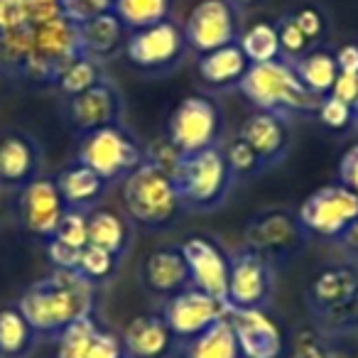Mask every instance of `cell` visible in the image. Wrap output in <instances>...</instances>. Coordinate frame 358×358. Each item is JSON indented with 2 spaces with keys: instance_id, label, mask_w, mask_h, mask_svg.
Listing matches in <instances>:
<instances>
[{
  "instance_id": "4",
  "label": "cell",
  "mask_w": 358,
  "mask_h": 358,
  "mask_svg": "<svg viewBox=\"0 0 358 358\" xmlns=\"http://www.w3.org/2000/svg\"><path fill=\"white\" fill-rule=\"evenodd\" d=\"M231 182H234V174L219 145L182 155V162L174 172V185H177L182 206H189V209L206 211L219 206L229 194Z\"/></svg>"
},
{
  "instance_id": "14",
  "label": "cell",
  "mask_w": 358,
  "mask_h": 358,
  "mask_svg": "<svg viewBox=\"0 0 358 358\" xmlns=\"http://www.w3.org/2000/svg\"><path fill=\"white\" fill-rule=\"evenodd\" d=\"M179 248L185 253L187 268H189L192 287L226 302L231 258L221 250V245L209 236H189Z\"/></svg>"
},
{
  "instance_id": "27",
  "label": "cell",
  "mask_w": 358,
  "mask_h": 358,
  "mask_svg": "<svg viewBox=\"0 0 358 358\" xmlns=\"http://www.w3.org/2000/svg\"><path fill=\"white\" fill-rule=\"evenodd\" d=\"M37 334L17 307L0 309V358H27L37 343Z\"/></svg>"
},
{
  "instance_id": "34",
  "label": "cell",
  "mask_w": 358,
  "mask_h": 358,
  "mask_svg": "<svg viewBox=\"0 0 358 358\" xmlns=\"http://www.w3.org/2000/svg\"><path fill=\"white\" fill-rule=\"evenodd\" d=\"M312 322L314 329H319L324 336H341V334L358 331V294H353L348 302H343L331 312L312 317Z\"/></svg>"
},
{
  "instance_id": "12",
  "label": "cell",
  "mask_w": 358,
  "mask_h": 358,
  "mask_svg": "<svg viewBox=\"0 0 358 358\" xmlns=\"http://www.w3.org/2000/svg\"><path fill=\"white\" fill-rule=\"evenodd\" d=\"M275 292V268L248 248L231 255L229 294L231 309H265Z\"/></svg>"
},
{
  "instance_id": "17",
  "label": "cell",
  "mask_w": 358,
  "mask_h": 358,
  "mask_svg": "<svg viewBox=\"0 0 358 358\" xmlns=\"http://www.w3.org/2000/svg\"><path fill=\"white\" fill-rule=\"evenodd\" d=\"M120 113H123V101H120L115 86L108 81H101L94 89L66 101V118H69L71 128L81 135L108 128V125H118Z\"/></svg>"
},
{
  "instance_id": "44",
  "label": "cell",
  "mask_w": 358,
  "mask_h": 358,
  "mask_svg": "<svg viewBox=\"0 0 358 358\" xmlns=\"http://www.w3.org/2000/svg\"><path fill=\"white\" fill-rule=\"evenodd\" d=\"M47 255H50V263L55 265V270H76L81 250L71 248V245L62 243L57 238H50L47 241Z\"/></svg>"
},
{
  "instance_id": "26",
  "label": "cell",
  "mask_w": 358,
  "mask_h": 358,
  "mask_svg": "<svg viewBox=\"0 0 358 358\" xmlns=\"http://www.w3.org/2000/svg\"><path fill=\"white\" fill-rule=\"evenodd\" d=\"M292 66H294L297 79L304 84V89H309L314 96L324 99V96L331 94V86L338 76V66L331 52L317 47V50L307 52L304 57L294 59Z\"/></svg>"
},
{
  "instance_id": "50",
  "label": "cell",
  "mask_w": 358,
  "mask_h": 358,
  "mask_svg": "<svg viewBox=\"0 0 358 358\" xmlns=\"http://www.w3.org/2000/svg\"><path fill=\"white\" fill-rule=\"evenodd\" d=\"M353 125H358V99H356V103H353Z\"/></svg>"
},
{
  "instance_id": "30",
  "label": "cell",
  "mask_w": 358,
  "mask_h": 358,
  "mask_svg": "<svg viewBox=\"0 0 358 358\" xmlns=\"http://www.w3.org/2000/svg\"><path fill=\"white\" fill-rule=\"evenodd\" d=\"M169 10H172V0H115L113 8L118 20L130 32L169 20Z\"/></svg>"
},
{
  "instance_id": "11",
  "label": "cell",
  "mask_w": 358,
  "mask_h": 358,
  "mask_svg": "<svg viewBox=\"0 0 358 358\" xmlns=\"http://www.w3.org/2000/svg\"><path fill=\"white\" fill-rule=\"evenodd\" d=\"M229 312L231 307L224 299H216L189 285V287L177 292L174 297L164 299L159 314L164 317L167 327L174 331V336L182 343H187L194 336H199L201 331H206L209 327H214L216 322L226 319Z\"/></svg>"
},
{
  "instance_id": "33",
  "label": "cell",
  "mask_w": 358,
  "mask_h": 358,
  "mask_svg": "<svg viewBox=\"0 0 358 358\" xmlns=\"http://www.w3.org/2000/svg\"><path fill=\"white\" fill-rule=\"evenodd\" d=\"M118 265H120L118 255L108 253V250H103V248H96V245H86V248L81 250L76 273L84 275L91 285L99 287V285L108 282V280L113 278Z\"/></svg>"
},
{
  "instance_id": "42",
  "label": "cell",
  "mask_w": 358,
  "mask_h": 358,
  "mask_svg": "<svg viewBox=\"0 0 358 358\" xmlns=\"http://www.w3.org/2000/svg\"><path fill=\"white\" fill-rule=\"evenodd\" d=\"M115 0H62V10L71 22L81 25L99 13H113Z\"/></svg>"
},
{
  "instance_id": "35",
  "label": "cell",
  "mask_w": 358,
  "mask_h": 358,
  "mask_svg": "<svg viewBox=\"0 0 358 358\" xmlns=\"http://www.w3.org/2000/svg\"><path fill=\"white\" fill-rule=\"evenodd\" d=\"M224 155H226V162H229V169H231V174H234V179H248L265 167L263 159L255 155V150L250 148L245 140H241L238 135L226 145Z\"/></svg>"
},
{
  "instance_id": "29",
  "label": "cell",
  "mask_w": 358,
  "mask_h": 358,
  "mask_svg": "<svg viewBox=\"0 0 358 358\" xmlns=\"http://www.w3.org/2000/svg\"><path fill=\"white\" fill-rule=\"evenodd\" d=\"M238 45L250 64H268V62H275L282 57V52H280L278 22H273V20L253 22V25L238 37Z\"/></svg>"
},
{
  "instance_id": "8",
  "label": "cell",
  "mask_w": 358,
  "mask_h": 358,
  "mask_svg": "<svg viewBox=\"0 0 358 358\" xmlns=\"http://www.w3.org/2000/svg\"><path fill=\"white\" fill-rule=\"evenodd\" d=\"M187 50L185 35L172 20H162L157 25L135 30L125 40V59L130 66L148 74H162L182 62V55Z\"/></svg>"
},
{
  "instance_id": "9",
  "label": "cell",
  "mask_w": 358,
  "mask_h": 358,
  "mask_svg": "<svg viewBox=\"0 0 358 358\" xmlns=\"http://www.w3.org/2000/svg\"><path fill=\"white\" fill-rule=\"evenodd\" d=\"M221 133V113L206 96L182 99L167 120V138L185 155L214 148Z\"/></svg>"
},
{
  "instance_id": "46",
  "label": "cell",
  "mask_w": 358,
  "mask_h": 358,
  "mask_svg": "<svg viewBox=\"0 0 358 358\" xmlns=\"http://www.w3.org/2000/svg\"><path fill=\"white\" fill-rule=\"evenodd\" d=\"M329 96H336L338 101L353 106L358 99V74H343V71H338V76H336V81H334L331 94Z\"/></svg>"
},
{
  "instance_id": "19",
  "label": "cell",
  "mask_w": 358,
  "mask_h": 358,
  "mask_svg": "<svg viewBox=\"0 0 358 358\" xmlns=\"http://www.w3.org/2000/svg\"><path fill=\"white\" fill-rule=\"evenodd\" d=\"M140 280H143L145 289L150 294L162 299H169L182 289H187L192 280L182 248L179 245H164V248L152 250L145 258Z\"/></svg>"
},
{
  "instance_id": "18",
  "label": "cell",
  "mask_w": 358,
  "mask_h": 358,
  "mask_svg": "<svg viewBox=\"0 0 358 358\" xmlns=\"http://www.w3.org/2000/svg\"><path fill=\"white\" fill-rule=\"evenodd\" d=\"M358 294V268L353 263H331L319 268L307 282V307L309 314L331 312L343 302Z\"/></svg>"
},
{
  "instance_id": "6",
  "label": "cell",
  "mask_w": 358,
  "mask_h": 358,
  "mask_svg": "<svg viewBox=\"0 0 358 358\" xmlns=\"http://www.w3.org/2000/svg\"><path fill=\"white\" fill-rule=\"evenodd\" d=\"M307 231L302 229L297 214L287 209H265L255 214L245 226L243 248L258 253L273 268L285 265L299 253Z\"/></svg>"
},
{
  "instance_id": "51",
  "label": "cell",
  "mask_w": 358,
  "mask_h": 358,
  "mask_svg": "<svg viewBox=\"0 0 358 358\" xmlns=\"http://www.w3.org/2000/svg\"><path fill=\"white\" fill-rule=\"evenodd\" d=\"M356 358H358V353H356Z\"/></svg>"
},
{
  "instance_id": "20",
  "label": "cell",
  "mask_w": 358,
  "mask_h": 358,
  "mask_svg": "<svg viewBox=\"0 0 358 358\" xmlns=\"http://www.w3.org/2000/svg\"><path fill=\"white\" fill-rule=\"evenodd\" d=\"M238 138L245 140L255 150V155L263 159L265 167L280 162L287 155L289 143H292L287 118L268 113V110H253L241 125Z\"/></svg>"
},
{
  "instance_id": "43",
  "label": "cell",
  "mask_w": 358,
  "mask_h": 358,
  "mask_svg": "<svg viewBox=\"0 0 358 358\" xmlns=\"http://www.w3.org/2000/svg\"><path fill=\"white\" fill-rule=\"evenodd\" d=\"M84 358H125L120 336H115L108 329H99L86 348Z\"/></svg>"
},
{
  "instance_id": "38",
  "label": "cell",
  "mask_w": 358,
  "mask_h": 358,
  "mask_svg": "<svg viewBox=\"0 0 358 358\" xmlns=\"http://www.w3.org/2000/svg\"><path fill=\"white\" fill-rule=\"evenodd\" d=\"M278 37H280V52H282V57L289 62L299 59V57H304L307 52L317 50V47L307 40V35L297 27V22H294V17L289 15V13L278 20Z\"/></svg>"
},
{
  "instance_id": "5",
  "label": "cell",
  "mask_w": 358,
  "mask_h": 358,
  "mask_svg": "<svg viewBox=\"0 0 358 358\" xmlns=\"http://www.w3.org/2000/svg\"><path fill=\"white\" fill-rule=\"evenodd\" d=\"M76 162L94 169L103 182H115L120 177L125 179L145 162V148H140L123 125H108L81 135Z\"/></svg>"
},
{
  "instance_id": "36",
  "label": "cell",
  "mask_w": 358,
  "mask_h": 358,
  "mask_svg": "<svg viewBox=\"0 0 358 358\" xmlns=\"http://www.w3.org/2000/svg\"><path fill=\"white\" fill-rule=\"evenodd\" d=\"M289 15L294 17L297 27L307 35V40L312 42L314 47H319L324 40H327L329 17H327V13H324L322 6H317V3H302V6L294 8Z\"/></svg>"
},
{
  "instance_id": "45",
  "label": "cell",
  "mask_w": 358,
  "mask_h": 358,
  "mask_svg": "<svg viewBox=\"0 0 358 358\" xmlns=\"http://www.w3.org/2000/svg\"><path fill=\"white\" fill-rule=\"evenodd\" d=\"M338 182L358 196V143H353L338 162Z\"/></svg>"
},
{
  "instance_id": "23",
  "label": "cell",
  "mask_w": 358,
  "mask_h": 358,
  "mask_svg": "<svg viewBox=\"0 0 358 358\" xmlns=\"http://www.w3.org/2000/svg\"><path fill=\"white\" fill-rule=\"evenodd\" d=\"M248 69H250V62L245 59L238 42L219 47L214 52H206L196 62L199 79L206 86H211V89H229V86L241 84V79H243Z\"/></svg>"
},
{
  "instance_id": "28",
  "label": "cell",
  "mask_w": 358,
  "mask_h": 358,
  "mask_svg": "<svg viewBox=\"0 0 358 358\" xmlns=\"http://www.w3.org/2000/svg\"><path fill=\"white\" fill-rule=\"evenodd\" d=\"M130 243V229L123 221V216H118L110 209H96L89 214V245L103 248L108 253L123 258L125 248Z\"/></svg>"
},
{
  "instance_id": "48",
  "label": "cell",
  "mask_w": 358,
  "mask_h": 358,
  "mask_svg": "<svg viewBox=\"0 0 358 358\" xmlns=\"http://www.w3.org/2000/svg\"><path fill=\"white\" fill-rule=\"evenodd\" d=\"M338 243L343 245V248L348 250V253H353V255H358V219L353 221L351 226L346 229V234L338 238Z\"/></svg>"
},
{
  "instance_id": "25",
  "label": "cell",
  "mask_w": 358,
  "mask_h": 358,
  "mask_svg": "<svg viewBox=\"0 0 358 358\" xmlns=\"http://www.w3.org/2000/svg\"><path fill=\"white\" fill-rule=\"evenodd\" d=\"M182 358H243L229 317L182 343Z\"/></svg>"
},
{
  "instance_id": "16",
  "label": "cell",
  "mask_w": 358,
  "mask_h": 358,
  "mask_svg": "<svg viewBox=\"0 0 358 358\" xmlns=\"http://www.w3.org/2000/svg\"><path fill=\"white\" fill-rule=\"evenodd\" d=\"M125 358H174L182 341L174 336L162 314H140L125 324L120 334Z\"/></svg>"
},
{
  "instance_id": "24",
  "label": "cell",
  "mask_w": 358,
  "mask_h": 358,
  "mask_svg": "<svg viewBox=\"0 0 358 358\" xmlns=\"http://www.w3.org/2000/svg\"><path fill=\"white\" fill-rule=\"evenodd\" d=\"M55 182L66 209H79V211H84L86 206L94 204L106 187L103 179L81 162H74L71 167L62 169Z\"/></svg>"
},
{
  "instance_id": "3",
  "label": "cell",
  "mask_w": 358,
  "mask_h": 358,
  "mask_svg": "<svg viewBox=\"0 0 358 358\" xmlns=\"http://www.w3.org/2000/svg\"><path fill=\"white\" fill-rule=\"evenodd\" d=\"M123 206L125 214L143 229H164L177 221L182 199L172 174L143 162L123 179Z\"/></svg>"
},
{
  "instance_id": "40",
  "label": "cell",
  "mask_w": 358,
  "mask_h": 358,
  "mask_svg": "<svg viewBox=\"0 0 358 358\" xmlns=\"http://www.w3.org/2000/svg\"><path fill=\"white\" fill-rule=\"evenodd\" d=\"M317 118L324 128L334 130V133H343L353 125V106L338 101L336 96H324L319 101Z\"/></svg>"
},
{
  "instance_id": "39",
  "label": "cell",
  "mask_w": 358,
  "mask_h": 358,
  "mask_svg": "<svg viewBox=\"0 0 358 358\" xmlns=\"http://www.w3.org/2000/svg\"><path fill=\"white\" fill-rule=\"evenodd\" d=\"M289 358H336V353L329 343V336L314 327H304L294 336Z\"/></svg>"
},
{
  "instance_id": "37",
  "label": "cell",
  "mask_w": 358,
  "mask_h": 358,
  "mask_svg": "<svg viewBox=\"0 0 358 358\" xmlns=\"http://www.w3.org/2000/svg\"><path fill=\"white\" fill-rule=\"evenodd\" d=\"M52 238L62 241L76 250H84L89 245V214L79 209H66Z\"/></svg>"
},
{
  "instance_id": "7",
  "label": "cell",
  "mask_w": 358,
  "mask_h": 358,
  "mask_svg": "<svg viewBox=\"0 0 358 358\" xmlns=\"http://www.w3.org/2000/svg\"><path fill=\"white\" fill-rule=\"evenodd\" d=\"M297 219L307 234L338 241L358 219V196L341 182L324 185L302 201Z\"/></svg>"
},
{
  "instance_id": "22",
  "label": "cell",
  "mask_w": 358,
  "mask_h": 358,
  "mask_svg": "<svg viewBox=\"0 0 358 358\" xmlns=\"http://www.w3.org/2000/svg\"><path fill=\"white\" fill-rule=\"evenodd\" d=\"M79 40L84 57L106 62L125 47V27L115 13H99L79 25Z\"/></svg>"
},
{
  "instance_id": "41",
  "label": "cell",
  "mask_w": 358,
  "mask_h": 358,
  "mask_svg": "<svg viewBox=\"0 0 358 358\" xmlns=\"http://www.w3.org/2000/svg\"><path fill=\"white\" fill-rule=\"evenodd\" d=\"M182 155L185 152H182L172 140L159 138V140H152V143L145 148V162L155 164V167L164 169V172H169L174 177L179 162H182Z\"/></svg>"
},
{
  "instance_id": "32",
  "label": "cell",
  "mask_w": 358,
  "mask_h": 358,
  "mask_svg": "<svg viewBox=\"0 0 358 358\" xmlns=\"http://www.w3.org/2000/svg\"><path fill=\"white\" fill-rule=\"evenodd\" d=\"M99 324L94 317H84L79 322L69 324L64 331L57 336V358H84L91 338L99 331Z\"/></svg>"
},
{
  "instance_id": "1",
  "label": "cell",
  "mask_w": 358,
  "mask_h": 358,
  "mask_svg": "<svg viewBox=\"0 0 358 358\" xmlns=\"http://www.w3.org/2000/svg\"><path fill=\"white\" fill-rule=\"evenodd\" d=\"M94 307L96 285L76 270H52L32 282L17 302V309L42 338H57L69 324L94 317Z\"/></svg>"
},
{
  "instance_id": "10",
  "label": "cell",
  "mask_w": 358,
  "mask_h": 358,
  "mask_svg": "<svg viewBox=\"0 0 358 358\" xmlns=\"http://www.w3.org/2000/svg\"><path fill=\"white\" fill-rule=\"evenodd\" d=\"M185 42L196 55L238 42V8L231 0H196L185 20Z\"/></svg>"
},
{
  "instance_id": "2",
  "label": "cell",
  "mask_w": 358,
  "mask_h": 358,
  "mask_svg": "<svg viewBox=\"0 0 358 358\" xmlns=\"http://www.w3.org/2000/svg\"><path fill=\"white\" fill-rule=\"evenodd\" d=\"M241 94L255 106V110L282 115H317L319 96H314L294 74V66L289 59L280 57L268 64H250L245 76L238 84Z\"/></svg>"
},
{
  "instance_id": "15",
  "label": "cell",
  "mask_w": 358,
  "mask_h": 358,
  "mask_svg": "<svg viewBox=\"0 0 358 358\" xmlns=\"http://www.w3.org/2000/svg\"><path fill=\"white\" fill-rule=\"evenodd\" d=\"M229 322L243 358H282L285 334L265 309H231Z\"/></svg>"
},
{
  "instance_id": "49",
  "label": "cell",
  "mask_w": 358,
  "mask_h": 358,
  "mask_svg": "<svg viewBox=\"0 0 358 358\" xmlns=\"http://www.w3.org/2000/svg\"><path fill=\"white\" fill-rule=\"evenodd\" d=\"M236 8H250V6H255V3H260V0H231Z\"/></svg>"
},
{
  "instance_id": "13",
  "label": "cell",
  "mask_w": 358,
  "mask_h": 358,
  "mask_svg": "<svg viewBox=\"0 0 358 358\" xmlns=\"http://www.w3.org/2000/svg\"><path fill=\"white\" fill-rule=\"evenodd\" d=\"M66 206L62 201V194L57 189V182L50 177H35L20 187L17 194V216L27 234L37 238L50 241L64 216Z\"/></svg>"
},
{
  "instance_id": "31",
  "label": "cell",
  "mask_w": 358,
  "mask_h": 358,
  "mask_svg": "<svg viewBox=\"0 0 358 358\" xmlns=\"http://www.w3.org/2000/svg\"><path fill=\"white\" fill-rule=\"evenodd\" d=\"M103 79V69H101V62L91 59V57H79L64 69V74L59 76V89L66 99H74V96L84 94V91L94 89L96 84H101Z\"/></svg>"
},
{
  "instance_id": "21",
  "label": "cell",
  "mask_w": 358,
  "mask_h": 358,
  "mask_svg": "<svg viewBox=\"0 0 358 358\" xmlns=\"http://www.w3.org/2000/svg\"><path fill=\"white\" fill-rule=\"evenodd\" d=\"M40 150L27 135L10 133L0 138V185L25 187L40 177Z\"/></svg>"
},
{
  "instance_id": "47",
  "label": "cell",
  "mask_w": 358,
  "mask_h": 358,
  "mask_svg": "<svg viewBox=\"0 0 358 358\" xmlns=\"http://www.w3.org/2000/svg\"><path fill=\"white\" fill-rule=\"evenodd\" d=\"M338 71L343 74H358V42H343L336 52H334Z\"/></svg>"
}]
</instances>
